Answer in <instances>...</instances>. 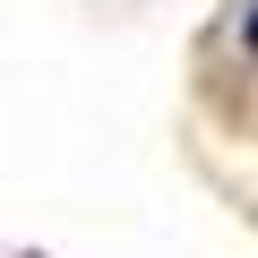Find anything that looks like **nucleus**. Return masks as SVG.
<instances>
[{
  "label": "nucleus",
  "instance_id": "1",
  "mask_svg": "<svg viewBox=\"0 0 258 258\" xmlns=\"http://www.w3.org/2000/svg\"><path fill=\"white\" fill-rule=\"evenodd\" d=\"M241 35H249V52H258V0H249V26H241Z\"/></svg>",
  "mask_w": 258,
  "mask_h": 258
}]
</instances>
